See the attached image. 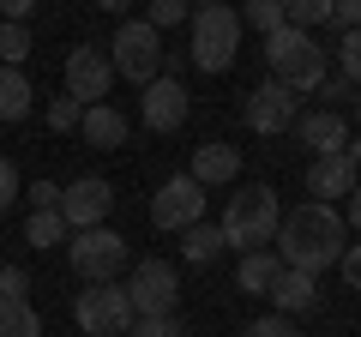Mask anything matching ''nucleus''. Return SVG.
I'll return each instance as SVG.
<instances>
[{"label":"nucleus","mask_w":361,"mask_h":337,"mask_svg":"<svg viewBox=\"0 0 361 337\" xmlns=\"http://www.w3.org/2000/svg\"><path fill=\"white\" fill-rule=\"evenodd\" d=\"M349 115H355V127H361V85H355V103H349Z\"/></svg>","instance_id":"41"},{"label":"nucleus","mask_w":361,"mask_h":337,"mask_svg":"<svg viewBox=\"0 0 361 337\" xmlns=\"http://www.w3.org/2000/svg\"><path fill=\"white\" fill-rule=\"evenodd\" d=\"M127 337H180V319L175 313H151V319H133Z\"/></svg>","instance_id":"31"},{"label":"nucleus","mask_w":361,"mask_h":337,"mask_svg":"<svg viewBox=\"0 0 361 337\" xmlns=\"http://www.w3.org/2000/svg\"><path fill=\"white\" fill-rule=\"evenodd\" d=\"M151 223H157V229H169V235L205 223V187H199L193 175H169V181L151 193Z\"/></svg>","instance_id":"9"},{"label":"nucleus","mask_w":361,"mask_h":337,"mask_svg":"<svg viewBox=\"0 0 361 337\" xmlns=\"http://www.w3.org/2000/svg\"><path fill=\"white\" fill-rule=\"evenodd\" d=\"M277 223H283L277 193H271L265 181H247V187H235L229 205H223V241L241 247V253H253V247L277 241Z\"/></svg>","instance_id":"4"},{"label":"nucleus","mask_w":361,"mask_h":337,"mask_svg":"<svg viewBox=\"0 0 361 337\" xmlns=\"http://www.w3.org/2000/svg\"><path fill=\"white\" fill-rule=\"evenodd\" d=\"M30 205H37V211H54V205H61V181H42V175H37V187H30Z\"/></svg>","instance_id":"37"},{"label":"nucleus","mask_w":361,"mask_h":337,"mask_svg":"<svg viewBox=\"0 0 361 337\" xmlns=\"http://www.w3.org/2000/svg\"><path fill=\"white\" fill-rule=\"evenodd\" d=\"M187 115H193V103H187V85H180V78L163 73V78H151V85L139 91V121L151 133H180Z\"/></svg>","instance_id":"13"},{"label":"nucleus","mask_w":361,"mask_h":337,"mask_svg":"<svg viewBox=\"0 0 361 337\" xmlns=\"http://www.w3.org/2000/svg\"><path fill=\"white\" fill-rule=\"evenodd\" d=\"M271 301H277V313H283V319H295V313L319 307V277L283 265V271H277V283H271Z\"/></svg>","instance_id":"17"},{"label":"nucleus","mask_w":361,"mask_h":337,"mask_svg":"<svg viewBox=\"0 0 361 337\" xmlns=\"http://www.w3.org/2000/svg\"><path fill=\"white\" fill-rule=\"evenodd\" d=\"M115 91V61H109V49H97V42H78V49H66V97H78V103H103V97Z\"/></svg>","instance_id":"11"},{"label":"nucleus","mask_w":361,"mask_h":337,"mask_svg":"<svg viewBox=\"0 0 361 337\" xmlns=\"http://www.w3.org/2000/svg\"><path fill=\"white\" fill-rule=\"evenodd\" d=\"M349 247V223L337 205H319V199H307V205L283 211V223H277V259L295 265V271H313L319 277L325 265L343 259Z\"/></svg>","instance_id":"1"},{"label":"nucleus","mask_w":361,"mask_h":337,"mask_svg":"<svg viewBox=\"0 0 361 337\" xmlns=\"http://www.w3.org/2000/svg\"><path fill=\"white\" fill-rule=\"evenodd\" d=\"M127 295H133V313L151 319V313H175L180 307V271L169 259H139L127 277Z\"/></svg>","instance_id":"8"},{"label":"nucleus","mask_w":361,"mask_h":337,"mask_svg":"<svg viewBox=\"0 0 361 337\" xmlns=\"http://www.w3.org/2000/svg\"><path fill=\"white\" fill-rule=\"evenodd\" d=\"M30 49H37V42H30V25H13V18H6V25H0V66H25Z\"/></svg>","instance_id":"25"},{"label":"nucleus","mask_w":361,"mask_h":337,"mask_svg":"<svg viewBox=\"0 0 361 337\" xmlns=\"http://www.w3.org/2000/svg\"><path fill=\"white\" fill-rule=\"evenodd\" d=\"M30 103H37V91H30L25 66H0V121H25Z\"/></svg>","instance_id":"21"},{"label":"nucleus","mask_w":361,"mask_h":337,"mask_svg":"<svg viewBox=\"0 0 361 337\" xmlns=\"http://www.w3.org/2000/svg\"><path fill=\"white\" fill-rule=\"evenodd\" d=\"M241 54V6L229 0H199L187 18V61L199 73H229Z\"/></svg>","instance_id":"3"},{"label":"nucleus","mask_w":361,"mask_h":337,"mask_svg":"<svg viewBox=\"0 0 361 337\" xmlns=\"http://www.w3.org/2000/svg\"><path fill=\"white\" fill-rule=\"evenodd\" d=\"M25 289H30L25 265H0V301H25Z\"/></svg>","instance_id":"32"},{"label":"nucleus","mask_w":361,"mask_h":337,"mask_svg":"<svg viewBox=\"0 0 361 337\" xmlns=\"http://www.w3.org/2000/svg\"><path fill=\"white\" fill-rule=\"evenodd\" d=\"M109 211H115V187H109L103 175H78V181L61 187V217H66L73 235L78 229H103Z\"/></svg>","instance_id":"12"},{"label":"nucleus","mask_w":361,"mask_h":337,"mask_svg":"<svg viewBox=\"0 0 361 337\" xmlns=\"http://www.w3.org/2000/svg\"><path fill=\"white\" fill-rule=\"evenodd\" d=\"M247 337H301V331H295V319H283V313H265V319L247 325Z\"/></svg>","instance_id":"33"},{"label":"nucleus","mask_w":361,"mask_h":337,"mask_svg":"<svg viewBox=\"0 0 361 337\" xmlns=\"http://www.w3.org/2000/svg\"><path fill=\"white\" fill-rule=\"evenodd\" d=\"M355 181H361V168L349 163L343 151L313 157V163H307V193L319 199V205H337V199H349V193H355Z\"/></svg>","instance_id":"14"},{"label":"nucleus","mask_w":361,"mask_h":337,"mask_svg":"<svg viewBox=\"0 0 361 337\" xmlns=\"http://www.w3.org/2000/svg\"><path fill=\"white\" fill-rule=\"evenodd\" d=\"M277 271H283V259H277L271 247H253V253H241V265H235V289H241V295H271Z\"/></svg>","instance_id":"19"},{"label":"nucleus","mask_w":361,"mask_h":337,"mask_svg":"<svg viewBox=\"0 0 361 337\" xmlns=\"http://www.w3.org/2000/svg\"><path fill=\"white\" fill-rule=\"evenodd\" d=\"M73 319H78V331H85V337H127L139 313H133L127 283H90V289H78Z\"/></svg>","instance_id":"6"},{"label":"nucleus","mask_w":361,"mask_h":337,"mask_svg":"<svg viewBox=\"0 0 361 337\" xmlns=\"http://www.w3.org/2000/svg\"><path fill=\"white\" fill-rule=\"evenodd\" d=\"M223 253H229L223 223H193V229H180V259L187 265H217Z\"/></svg>","instance_id":"20"},{"label":"nucleus","mask_w":361,"mask_h":337,"mask_svg":"<svg viewBox=\"0 0 361 337\" xmlns=\"http://www.w3.org/2000/svg\"><path fill=\"white\" fill-rule=\"evenodd\" d=\"M97 6H103V13H115V18H127V13H133V0H97Z\"/></svg>","instance_id":"40"},{"label":"nucleus","mask_w":361,"mask_h":337,"mask_svg":"<svg viewBox=\"0 0 361 337\" xmlns=\"http://www.w3.org/2000/svg\"><path fill=\"white\" fill-rule=\"evenodd\" d=\"M343 223L361 235V181H355V193H349V205H343Z\"/></svg>","instance_id":"39"},{"label":"nucleus","mask_w":361,"mask_h":337,"mask_svg":"<svg viewBox=\"0 0 361 337\" xmlns=\"http://www.w3.org/2000/svg\"><path fill=\"white\" fill-rule=\"evenodd\" d=\"M13 199H18V168L6 163V157H0V217L13 211Z\"/></svg>","instance_id":"34"},{"label":"nucleus","mask_w":361,"mask_h":337,"mask_svg":"<svg viewBox=\"0 0 361 337\" xmlns=\"http://www.w3.org/2000/svg\"><path fill=\"white\" fill-rule=\"evenodd\" d=\"M78 133H85L90 151H121V145H127V115H121L115 103H90L85 121H78Z\"/></svg>","instance_id":"18"},{"label":"nucleus","mask_w":361,"mask_h":337,"mask_svg":"<svg viewBox=\"0 0 361 337\" xmlns=\"http://www.w3.org/2000/svg\"><path fill=\"white\" fill-rule=\"evenodd\" d=\"M241 25H253V30H283V0H241Z\"/></svg>","instance_id":"26"},{"label":"nucleus","mask_w":361,"mask_h":337,"mask_svg":"<svg viewBox=\"0 0 361 337\" xmlns=\"http://www.w3.org/2000/svg\"><path fill=\"white\" fill-rule=\"evenodd\" d=\"M313 97H319V109H343V103H355V85H349L343 73H331V78H325V85H319Z\"/></svg>","instance_id":"30"},{"label":"nucleus","mask_w":361,"mask_h":337,"mask_svg":"<svg viewBox=\"0 0 361 337\" xmlns=\"http://www.w3.org/2000/svg\"><path fill=\"white\" fill-rule=\"evenodd\" d=\"M265 66H271V78L289 85L295 97H313L325 78H331V49H325L313 30L283 25V30H271V37H265Z\"/></svg>","instance_id":"2"},{"label":"nucleus","mask_w":361,"mask_h":337,"mask_svg":"<svg viewBox=\"0 0 361 337\" xmlns=\"http://www.w3.org/2000/svg\"><path fill=\"white\" fill-rule=\"evenodd\" d=\"M0 337H42V313L30 301H0Z\"/></svg>","instance_id":"23"},{"label":"nucleus","mask_w":361,"mask_h":337,"mask_svg":"<svg viewBox=\"0 0 361 337\" xmlns=\"http://www.w3.org/2000/svg\"><path fill=\"white\" fill-rule=\"evenodd\" d=\"M247 127L253 133H265V139H277V133H295V121H301V97L289 91V85H277V78H265V85H253L247 91Z\"/></svg>","instance_id":"10"},{"label":"nucleus","mask_w":361,"mask_h":337,"mask_svg":"<svg viewBox=\"0 0 361 337\" xmlns=\"http://www.w3.org/2000/svg\"><path fill=\"white\" fill-rule=\"evenodd\" d=\"M331 25L337 30H361V0H337V6H331Z\"/></svg>","instance_id":"36"},{"label":"nucleus","mask_w":361,"mask_h":337,"mask_svg":"<svg viewBox=\"0 0 361 337\" xmlns=\"http://www.w3.org/2000/svg\"><path fill=\"white\" fill-rule=\"evenodd\" d=\"M331 6H337V0H283V25L319 30V25H331Z\"/></svg>","instance_id":"24"},{"label":"nucleus","mask_w":361,"mask_h":337,"mask_svg":"<svg viewBox=\"0 0 361 337\" xmlns=\"http://www.w3.org/2000/svg\"><path fill=\"white\" fill-rule=\"evenodd\" d=\"M66 241H73V229H66L61 205H54V211H30V223H25V247L49 253V247H66Z\"/></svg>","instance_id":"22"},{"label":"nucleus","mask_w":361,"mask_h":337,"mask_svg":"<svg viewBox=\"0 0 361 337\" xmlns=\"http://www.w3.org/2000/svg\"><path fill=\"white\" fill-rule=\"evenodd\" d=\"M337 271H343V283H349V289H361V241H349V247H343Z\"/></svg>","instance_id":"35"},{"label":"nucleus","mask_w":361,"mask_h":337,"mask_svg":"<svg viewBox=\"0 0 361 337\" xmlns=\"http://www.w3.org/2000/svg\"><path fill=\"white\" fill-rule=\"evenodd\" d=\"M163 30L151 25V18H121L115 37H109V61H115V78H127V85H151V78H163Z\"/></svg>","instance_id":"5"},{"label":"nucleus","mask_w":361,"mask_h":337,"mask_svg":"<svg viewBox=\"0 0 361 337\" xmlns=\"http://www.w3.org/2000/svg\"><path fill=\"white\" fill-rule=\"evenodd\" d=\"M331 61H337V73H343L349 85H361V30H343V37H337Z\"/></svg>","instance_id":"28"},{"label":"nucleus","mask_w":361,"mask_h":337,"mask_svg":"<svg viewBox=\"0 0 361 337\" xmlns=\"http://www.w3.org/2000/svg\"><path fill=\"white\" fill-rule=\"evenodd\" d=\"M30 13H37V0H0V18H13V25H25Z\"/></svg>","instance_id":"38"},{"label":"nucleus","mask_w":361,"mask_h":337,"mask_svg":"<svg viewBox=\"0 0 361 337\" xmlns=\"http://www.w3.org/2000/svg\"><path fill=\"white\" fill-rule=\"evenodd\" d=\"M78 121H85V103L61 91V97L49 103V127H54V133H78Z\"/></svg>","instance_id":"29"},{"label":"nucleus","mask_w":361,"mask_h":337,"mask_svg":"<svg viewBox=\"0 0 361 337\" xmlns=\"http://www.w3.org/2000/svg\"><path fill=\"white\" fill-rule=\"evenodd\" d=\"M295 139L307 145L313 157H331V151H343V145H349V121H343V109H301V121H295Z\"/></svg>","instance_id":"16"},{"label":"nucleus","mask_w":361,"mask_h":337,"mask_svg":"<svg viewBox=\"0 0 361 337\" xmlns=\"http://www.w3.org/2000/svg\"><path fill=\"white\" fill-rule=\"evenodd\" d=\"M187 175H193L199 187H235L241 181V145H223V139H205L193 151V168H187Z\"/></svg>","instance_id":"15"},{"label":"nucleus","mask_w":361,"mask_h":337,"mask_svg":"<svg viewBox=\"0 0 361 337\" xmlns=\"http://www.w3.org/2000/svg\"><path fill=\"white\" fill-rule=\"evenodd\" d=\"M145 18H151L157 30H175L193 18V0H145Z\"/></svg>","instance_id":"27"},{"label":"nucleus","mask_w":361,"mask_h":337,"mask_svg":"<svg viewBox=\"0 0 361 337\" xmlns=\"http://www.w3.org/2000/svg\"><path fill=\"white\" fill-rule=\"evenodd\" d=\"M66 259H73V271L85 277V283H115L121 271H127V235L121 229H78L73 241H66Z\"/></svg>","instance_id":"7"}]
</instances>
